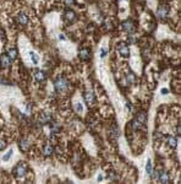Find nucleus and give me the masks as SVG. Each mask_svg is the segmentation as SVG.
I'll return each instance as SVG.
<instances>
[{
    "instance_id": "f257e3e1",
    "label": "nucleus",
    "mask_w": 181,
    "mask_h": 184,
    "mask_svg": "<svg viewBox=\"0 0 181 184\" xmlns=\"http://www.w3.org/2000/svg\"><path fill=\"white\" fill-rule=\"evenodd\" d=\"M54 86H55V91L57 92V93H65V92L68 91L70 85H69V81H68L66 78L60 76L54 81Z\"/></svg>"
},
{
    "instance_id": "f03ea898",
    "label": "nucleus",
    "mask_w": 181,
    "mask_h": 184,
    "mask_svg": "<svg viewBox=\"0 0 181 184\" xmlns=\"http://www.w3.org/2000/svg\"><path fill=\"white\" fill-rule=\"evenodd\" d=\"M27 172H28V167L24 162H20L19 164H16V167L14 168V175L17 179L24 177V175L27 174Z\"/></svg>"
},
{
    "instance_id": "7ed1b4c3",
    "label": "nucleus",
    "mask_w": 181,
    "mask_h": 184,
    "mask_svg": "<svg viewBox=\"0 0 181 184\" xmlns=\"http://www.w3.org/2000/svg\"><path fill=\"white\" fill-rule=\"evenodd\" d=\"M146 120H147V115L146 113H141L136 117V119L132 122V127L134 129H143L144 128V124H146Z\"/></svg>"
},
{
    "instance_id": "20e7f679",
    "label": "nucleus",
    "mask_w": 181,
    "mask_h": 184,
    "mask_svg": "<svg viewBox=\"0 0 181 184\" xmlns=\"http://www.w3.org/2000/svg\"><path fill=\"white\" fill-rule=\"evenodd\" d=\"M121 28L124 30L126 33H134L135 30H136V26H135V23L132 21L127 20V21H124L121 23Z\"/></svg>"
},
{
    "instance_id": "39448f33",
    "label": "nucleus",
    "mask_w": 181,
    "mask_h": 184,
    "mask_svg": "<svg viewBox=\"0 0 181 184\" xmlns=\"http://www.w3.org/2000/svg\"><path fill=\"white\" fill-rule=\"evenodd\" d=\"M118 52L122 58H129L130 57V49H129L127 44H125V43H120L118 46Z\"/></svg>"
},
{
    "instance_id": "423d86ee",
    "label": "nucleus",
    "mask_w": 181,
    "mask_h": 184,
    "mask_svg": "<svg viewBox=\"0 0 181 184\" xmlns=\"http://www.w3.org/2000/svg\"><path fill=\"white\" fill-rule=\"evenodd\" d=\"M168 12H169V7L167 5H162L159 6V9L157 11V16L159 19H165L168 16Z\"/></svg>"
},
{
    "instance_id": "0eeeda50",
    "label": "nucleus",
    "mask_w": 181,
    "mask_h": 184,
    "mask_svg": "<svg viewBox=\"0 0 181 184\" xmlns=\"http://www.w3.org/2000/svg\"><path fill=\"white\" fill-rule=\"evenodd\" d=\"M10 64H11V59L9 55L7 54L0 55V65H1V68H7V66H10Z\"/></svg>"
},
{
    "instance_id": "6e6552de",
    "label": "nucleus",
    "mask_w": 181,
    "mask_h": 184,
    "mask_svg": "<svg viewBox=\"0 0 181 184\" xmlns=\"http://www.w3.org/2000/svg\"><path fill=\"white\" fill-rule=\"evenodd\" d=\"M16 20H17V22L20 25H22V26H26V25L28 23V16L26 14L21 12V14H19L17 16H16Z\"/></svg>"
},
{
    "instance_id": "1a4fd4ad",
    "label": "nucleus",
    "mask_w": 181,
    "mask_h": 184,
    "mask_svg": "<svg viewBox=\"0 0 181 184\" xmlns=\"http://www.w3.org/2000/svg\"><path fill=\"white\" fill-rule=\"evenodd\" d=\"M38 122H39V124H42V125L49 124V123L52 122V115H50V114H47V113H44V114H42V115L39 117Z\"/></svg>"
},
{
    "instance_id": "9d476101",
    "label": "nucleus",
    "mask_w": 181,
    "mask_h": 184,
    "mask_svg": "<svg viewBox=\"0 0 181 184\" xmlns=\"http://www.w3.org/2000/svg\"><path fill=\"white\" fill-rule=\"evenodd\" d=\"M19 147H20V150L22 152H26L27 150L29 149V141L27 139H22L20 141V144H19Z\"/></svg>"
},
{
    "instance_id": "9b49d317",
    "label": "nucleus",
    "mask_w": 181,
    "mask_h": 184,
    "mask_svg": "<svg viewBox=\"0 0 181 184\" xmlns=\"http://www.w3.org/2000/svg\"><path fill=\"white\" fill-rule=\"evenodd\" d=\"M78 54H80V58H81V59H83V60L89 59V57H90V53H89V51H88L87 48H82V49H80Z\"/></svg>"
},
{
    "instance_id": "f8f14e48",
    "label": "nucleus",
    "mask_w": 181,
    "mask_h": 184,
    "mask_svg": "<svg viewBox=\"0 0 181 184\" xmlns=\"http://www.w3.org/2000/svg\"><path fill=\"white\" fill-rule=\"evenodd\" d=\"M85 98H86V102L89 106H93L94 102H96V97H94V95L92 93V92H87V93L85 95Z\"/></svg>"
},
{
    "instance_id": "ddd939ff",
    "label": "nucleus",
    "mask_w": 181,
    "mask_h": 184,
    "mask_svg": "<svg viewBox=\"0 0 181 184\" xmlns=\"http://www.w3.org/2000/svg\"><path fill=\"white\" fill-rule=\"evenodd\" d=\"M45 72L44 71H42V70H37V71H34V79L38 81V82H40V81H44L45 80Z\"/></svg>"
},
{
    "instance_id": "4468645a",
    "label": "nucleus",
    "mask_w": 181,
    "mask_h": 184,
    "mask_svg": "<svg viewBox=\"0 0 181 184\" xmlns=\"http://www.w3.org/2000/svg\"><path fill=\"white\" fill-rule=\"evenodd\" d=\"M65 19H66L69 22H72V21H75V19H76V14L73 12L72 10H68L66 12H65Z\"/></svg>"
},
{
    "instance_id": "2eb2a0df",
    "label": "nucleus",
    "mask_w": 181,
    "mask_h": 184,
    "mask_svg": "<svg viewBox=\"0 0 181 184\" xmlns=\"http://www.w3.org/2000/svg\"><path fill=\"white\" fill-rule=\"evenodd\" d=\"M158 180L160 183H169V175L167 172H159V177H158Z\"/></svg>"
},
{
    "instance_id": "dca6fc26",
    "label": "nucleus",
    "mask_w": 181,
    "mask_h": 184,
    "mask_svg": "<svg viewBox=\"0 0 181 184\" xmlns=\"http://www.w3.org/2000/svg\"><path fill=\"white\" fill-rule=\"evenodd\" d=\"M59 131H60V127H59V125H57L56 123H52L50 124V134H52V136L56 135Z\"/></svg>"
},
{
    "instance_id": "f3484780",
    "label": "nucleus",
    "mask_w": 181,
    "mask_h": 184,
    "mask_svg": "<svg viewBox=\"0 0 181 184\" xmlns=\"http://www.w3.org/2000/svg\"><path fill=\"white\" fill-rule=\"evenodd\" d=\"M52 154H53V146L50 144H47L43 147V155L44 156H50Z\"/></svg>"
},
{
    "instance_id": "a211bd4d",
    "label": "nucleus",
    "mask_w": 181,
    "mask_h": 184,
    "mask_svg": "<svg viewBox=\"0 0 181 184\" xmlns=\"http://www.w3.org/2000/svg\"><path fill=\"white\" fill-rule=\"evenodd\" d=\"M168 145L172 149H175L177 145V139L175 136H168Z\"/></svg>"
},
{
    "instance_id": "6ab92c4d",
    "label": "nucleus",
    "mask_w": 181,
    "mask_h": 184,
    "mask_svg": "<svg viewBox=\"0 0 181 184\" xmlns=\"http://www.w3.org/2000/svg\"><path fill=\"white\" fill-rule=\"evenodd\" d=\"M7 55L10 57L11 60H15L16 58H17V51H16V49H9V53H7Z\"/></svg>"
},
{
    "instance_id": "aec40b11",
    "label": "nucleus",
    "mask_w": 181,
    "mask_h": 184,
    "mask_svg": "<svg viewBox=\"0 0 181 184\" xmlns=\"http://www.w3.org/2000/svg\"><path fill=\"white\" fill-rule=\"evenodd\" d=\"M126 80H127L129 83H134V82L136 81V78H135V75H134L132 72H130V74L126 75Z\"/></svg>"
},
{
    "instance_id": "412c9836",
    "label": "nucleus",
    "mask_w": 181,
    "mask_h": 184,
    "mask_svg": "<svg viewBox=\"0 0 181 184\" xmlns=\"http://www.w3.org/2000/svg\"><path fill=\"white\" fill-rule=\"evenodd\" d=\"M29 54H31V59H32V62H33L34 64H38V62H39V57H38L34 52H31Z\"/></svg>"
},
{
    "instance_id": "4be33fe9",
    "label": "nucleus",
    "mask_w": 181,
    "mask_h": 184,
    "mask_svg": "<svg viewBox=\"0 0 181 184\" xmlns=\"http://www.w3.org/2000/svg\"><path fill=\"white\" fill-rule=\"evenodd\" d=\"M11 156H12V150H9V151L3 156V161H9L11 158Z\"/></svg>"
},
{
    "instance_id": "5701e85b",
    "label": "nucleus",
    "mask_w": 181,
    "mask_h": 184,
    "mask_svg": "<svg viewBox=\"0 0 181 184\" xmlns=\"http://www.w3.org/2000/svg\"><path fill=\"white\" fill-rule=\"evenodd\" d=\"M146 172H147V174H151V172H152V161L151 160H148V162H147Z\"/></svg>"
},
{
    "instance_id": "b1692460",
    "label": "nucleus",
    "mask_w": 181,
    "mask_h": 184,
    "mask_svg": "<svg viewBox=\"0 0 181 184\" xmlns=\"http://www.w3.org/2000/svg\"><path fill=\"white\" fill-rule=\"evenodd\" d=\"M76 109H77V112H78V113H82V112H83V107H82V104H81V103H77V106H76Z\"/></svg>"
},
{
    "instance_id": "393cba45",
    "label": "nucleus",
    "mask_w": 181,
    "mask_h": 184,
    "mask_svg": "<svg viewBox=\"0 0 181 184\" xmlns=\"http://www.w3.org/2000/svg\"><path fill=\"white\" fill-rule=\"evenodd\" d=\"M6 147V143L3 140H0V151H3V150Z\"/></svg>"
},
{
    "instance_id": "a878e982",
    "label": "nucleus",
    "mask_w": 181,
    "mask_h": 184,
    "mask_svg": "<svg viewBox=\"0 0 181 184\" xmlns=\"http://www.w3.org/2000/svg\"><path fill=\"white\" fill-rule=\"evenodd\" d=\"M65 4H66L68 6H72L73 4H75V0H65Z\"/></svg>"
},
{
    "instance_id": "bb28decb",
    "label": "nucleus",
    "mask_w": 181,
    "mask_h": 184,
    "mask_svg": "<svg viewBox=\"0 0 181 184\" xmlns=\"http://www.w3.org/2000/svg\"><path fill=\"white\" fill-rule=\"evenodd\" d=\"M106 53H108V51H106L105 48H103L102 51H101V57H102V58H103V57H105V55H106Z\"/></svg>"
},
{
    "instance_id": "cd10ccee",
    "label": "nucleus",
    "mask_w": 181,
    "mask_h": 184,
    "mask_svg": "<svg viewBox=\"0 0 181 184\" xmlns=\"http://www.w3.org/2000/svg\"><path fill=\"white\" fill-rule=\"evenodd\" d=\"M135 41H136V39L134 38V35H132V36H130V42H131V43H134Z\"/></svg>"
},
{
    "instance_id": "c85d7f7f",
    "label": "nucleus",
    "mask_w": 181,
    "mask_h": 184,
    "mask_svg": "<svg viewBox=\"0 0 181 184\" xmlns=\"http://www.w3.org/2000/svg\"><path fill=\"white\" fill-rule=\"evenodd\" d=\"M162 93H163V95L168 93V90H167V88H163V90H162Z\"/></svg>"
}]
</instances>
